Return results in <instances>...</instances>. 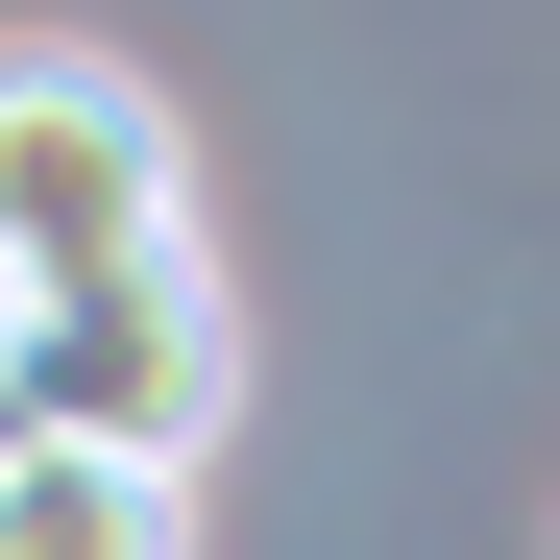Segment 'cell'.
Returning <instances> with one entry per match:
<instances>
[{"instance_id": "obj_2", "label": "cell", "mask_w": 560, "mask_h": 560, "mask_svg": "<svg viewBox=\"0 0 560 560\" xmlns=\"http://www.w3.org/2000/svg\"><path fill=\"white\" fill-rule=\"evenodd\" d=\"M25 415H49L73 463H147V488H196V439L244 415V293H220V244L49 293V317H25Z\"/></svg>"}, {"instance_id": "obj_3", "label": "cell", "mask_w": 560, "mask_h": 560, "mask_svg": "<svg viewBox=\"0 0 560 560\" xmlns=\"http://www.w3.org/2000/svg\"><path fill=\"white\" fill-rule=\"evenodd\" d=\"M0 560H196V488H147V463H73V439H25V463H0Z\"/></svg>"}, {"instance_id": "obj_4", "label": "cell", "mask_w": 560, "mask_h": 560, "mask_svg": "<svg viewBox=\"0 0 560 560\" xmlns=\"http://www.w3.org/2000/svg\"><path fill=\"white\" fill-rule=\"evenodd\" d=\"M25 439H49V415H25V293H0V463H25Z\"/></svg>"}, {"instance_id": "obj_1", "label": "cell", "mask_w": 560, "mask_h": 560, "mask_svg": "<svg viewBox=\"0 0 560 560\" xmlns=\"http://www.w3.org/2000/svg\"><path fill=\"white\" fill-rule=\"evenodd\" d=\"M196 244V147H171V98L122 49H73V25H25L0 49V293H98V268H171Z\"/></svg>"}]
</instances>
